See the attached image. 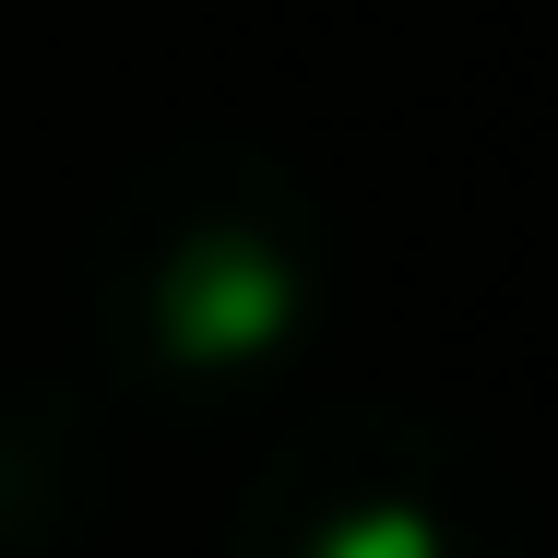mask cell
I'll use <instances>...</instances> for the list:
<instances>
[{
	"mask_svg": "<svg viewBox=\"0 0 558 558\" xmlns=\"http://www.w3.org/2000/svg\"><path fill=\"white\" fill-rule=\"evenodd\" d=\"M131 487L119 392L72 368H0V558H72Z\"/></svg>",
	"mask_w": 558,
	"mask_h": 558,
	"instance_id": "cell-3",
	"label": "cell"
},
{
	"mask_svg": "<svg viewBox=\"0 0 558 558\" xmlns=\"http://www.w3.org/2000/svg\"><path fill=\"white\" fill-rule=\"evenodd\" d=\"M226 558H535V499L463 416L344 392L262 440Z\"/></svg>",
	"mask_w": 558,
	"mask_h": 558,
	"instance_id": "cell-2",
	"label": "cell"
},
{
	"mask_svg": "<svg viewBox=\"0 0 558 558\" xmlns=\"http://www.w3.org/2000/svg\"><path fill=\"white\" fill-rule=\"evenodd\" d=\"M72 286L119 404L215 416L310 344L333 298V215L298 155L250 131H179L108 179Z\"/></svg>",
	"mask_w": 558,
	"mask_h": 558,
	"instance_id": "cell-1",
	"label": "cell"
}]
</instances>
